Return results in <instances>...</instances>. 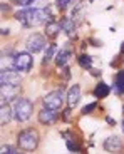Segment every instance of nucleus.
<instances>
[{
	"instance_id": "nucleus-1",
	"label": "nucleus",
	"mask_w": 124,
	"mask_h": 154,
	"mask_svg": "<svg viewBox=\"0 0 124 154\" xmlns=\"http://www.w3.org/2000/svg\"><path fill=\"white\" fill-rule=\"evenodd\" d=\"M17 20L22 22L23 27H37L52 20L51 12L47 8H23V10L17 12Z\"/></svg>"
},
{
	"instance_id": "nucleus-2",
	"label": "nucleus",
	"mask_w": 124,
	"mask_h": 154,
	"mask_svg": "<svg viewBox=\"0 0 124 154\" xmlns=\"http://www.w3.org/2000/svg\"><path fill=\"white\" fill-rule=\"evenodd\" d=\"M14 116L19 122H25V121L30 119L32 116V109H34V104H32L29 99H23V97H19V99L14 100Z\"/></svg>"
},
{
	"instance_id": "nucleus-3",
	"label": "nucleus",
	"mask_w": 124,
	"mask_h": 154,
	"mask_svg": "<svg viewBox=\"0 0 124 154\" xmlns=\"http://www.w3.org/2000/svg\"><path fill=\"white\" fill-rule=\"evenodd\" d=\"M19 147L23 151H34L35 147L39 146V134L35 129H23L22 132H19L17 137Z\"/></svg>"
},
{
	"instance_id": "nucleus-4",
	"label": "nucleus",
	"mask_w": 124,
	"mask_h": 154,
	"mask_svg": "<svg viewBox=\"0 0 124 154\" xmlns=\"http://www.w3.org/2000/svg\"><path fill=\"white\" fill-rule=\"evenodd\" d=\"M32 66H34V60H32L30 52H19L14 57V69L17 72H29Z\"/></svg>"
},
{
	"instance_id": "nucleus-5",
	"label": "nucleus",
	"mask_w": 124,
	"mask_h": 154,
	"mask_svg": "<svg viewBox=\"0 0 124 154\" xmlns=\"http://www.w3.org/2000/svg\"><path fill=\"white\" fill-rule=\"evenodd\" d=\"M62 102H64V92H62L60 89L59 91H54V92L47 94L45 97L42 99V104L44 107H51V109H60Z\"/></svg>"
},
{
	"instance_id": "nucleus-6",
	"label": "nucleus",
	"mask_w": 124,
	"mask_h": 154,
	"mask_svg": "<svg viewBox=\"0 0 124 154\" xmlns=\"http://www.w3.org/2000/svg\"><path fill=\"white\" fill-rule=\"evenodd\" d=\"M25 47H27V52L37 54V52H40V50L45 47V38H44V35H40V34H34V35H30V37L27 38Z\"/></svg>"
},
{
	"instance_id": "nucleus-7",
	"label": "nucleus",
	"mask_w": 124,
	"mask_h": 154,
	"mask_svg": "<svg viewBox=\"0 0 124 154\" xmlns=\"http://www.w3.org/2000/svg\"><path fill=\"white\" fill-rule=\"evenodd\" d=\"M20 77L15 69H2L0 72V85H19Z\"/></svg>"
},
{
	"instance_id": "nucleus-8",
	"label": "nucleus",
	"mask_w": 124,
	"mask_h": 154,
	"mask_svg": "<svg viewBox=\"0 0 124 154\" xmlns=\"http://www.w3.org/2000/svg\"><path fill=\"white\" fill-rule=\"evenodd\" d=\"M57 119H59L57 109L42 107V111L39 112V122H40V124H54Z\"/></svg>"
},
{
	"instance_id": "nucleus-9",
	"label": "nucleus",
	"mask_w": 124,
	"mask_h": 154,
	"mask_svg": "<svg viewBox=\"0 0 124 154\" xmlns=\"http://www.w3.org/2000/svg\"><path fill=\"white\" fill-rule=\"evenodd\" d=\"M79 99H81V87L79 85H72L69 89V92H67V104L69 107H76L79 104Z\"/></svg>"
},
{
	"instance_id": "nucleus-10",
	"label": "nucleus",
	"mask_w": 124,
	"mask_h": 154,
	"mask_svg": "<svg viewBox=\"0 0 124 154\" xmlns=\"http://www.w3.org/2000/svg\"><path fill=\"white\" fill-rule=\"evenodd\" d=\"M121 147H122V143H121V139L117 136L107 137L104 141V149L109 151V152H117V151H121Z\"/></svg>"
},
{
	"instance_id": "nucleus-11",
	"label": "nucleus",
	"mask_w": 124,
	"mask_h": 154,
	"mask_svg": "<svg viewBox=\"0 0 124 154\" xmlns=\"http://www.w3.org/2000/svg\"><path fill=\"white\" fill-rule=\"evenodd\" d=\"M17 87L19 85H2V104H5L7 100L15 99Z\"/></svg>"
},
{
	"instance_id": "nucleus-12",
	"label": "nucleus",
	"mask_w": 124,
	"mask_h": 154,
	"mask_svg": "<svg viewBox=\"0 0 124 154\" xmlns=\"http://www.w3.org/2000/svg\"><path fill=\"white\" fill-rule=\"evenodd\" d=\"M60 29H62L60 22H57V20H51V22L45 23V35L47 37H51V38H54V37H57V34H59Z\"/></svg>"
},
{
	"instance_id": "nucleus-13",
	"label": "nucleus",
	"mask_w": 124,
	"mask_h": 154,
	"mask_svg": "<svg viewBox=\"0 0 124 154\" xmlns=\"http://www.w3.org/2000/svg\"><path fill=\"white\" fill-rule=\"evenodd\" d=\"M113 91L117 96L124 94V70H121V72L116 74V79H114V84H113Z\"/></svg>"
},
{
	"instance_id": "nucleus-14",
	"label": "nucleus",
	"mask_w": 124,
	"mask_h": 154,
	"mask_svg": "<svg viewBox=\"0 0 124 154\" xmlns=\"http://www.w3.org/2000/svg\"><path fill=\"white\" fill-rule=\"evenodd\" d=\"M109 92H111V87H109L107 84H104V82H99V84L96 85V89H94V96H96L97 99H104V97H107Z\"/></svg>"
},
{
	"instance_id": "nucleus-15",
	"label": "nucleus",
	"mask_w": 124,
	"mask_h": 154,
	"mask_svg": "<svg viewBox=\"0 0 124 154\" xmlns=\"http://www.w3.org/2000/svg\"><path fill=\"white\" fill-rule=\"evenodd\" d=\"M12 112H14V109H10L8 106H5V104H2V109H0V122H2V126H5V124L10 122Z\"/></svg>"
},
{
	"instance_id": "nucleus-16",
	"label": "nucleus",
	"mask_w": 124,
	"mask_h": 154,
	"mask_svg": "<svg viewBox=\"0 0 124 154\" xmlns=\"http://www.w3.org/2000/svg\"><path fill=\"white\" fill-rule=\"evenodd\" d=\"M69 57H70V50H69V49L59 50L57 54H55V62H57V66H59V67L66 66L67 60H69Z\"/></svg>"
},
{
	"instance_id": "nucleus-17",
	"label": "nucleus",
	"mask_w": 124,
	"mask_h": 154,
	"mask_svg": "<svg viewBox=\"0 0 124 154\" xmlns=\"http://www.w3.org/2000/svg\"><path fill=\"white\" fill-rule=\"evenodd\" d=\"M60 23H62V30L66 32V34H69V35H70L74 30H76V23H74V20H72V19H64Z\"/></svg>"
},
{
	"instance_id": "nucleus-18",
	"label": "nucleus",
	"mask_w": 124,
	"mask_h": 154,
	"mask_svg": "<svg viewBox=\"0 0 124 154\" xmlns=\"http://www.w3.org/2000/svg\"><path fill=\"white\" fill-rule=\"evenodd\" d=\"M79 66H81L82 69H91V67H92V59L87 54L79 55Z\"/></svg>"
},
{
	"instance_id": "nucleus-19",
	"label": "nucleus",
	"mask_w": 124,
	"mask_h": 154,
	"mask_svg": "<svg viewBox=\"0 0 124 154\" xmlns=\"http://www.w3.org/2000/svg\"><path fill=\"white\" fill-rule=\"evenodd\" d=\"M55 44H51V45L47 47V52H45V57H44V64H47V62L51 60L52 57H54V54H55Z\"/></svg>"
},
{
	"instance_id": "nucleus-20",
	"label": "nucleus",
	"mask_w": 124,
	"mask_h": 154,
	"mask_svg": "<svg viewBox=\"0 0 124 154\" xmlns=\"http://www.w3.org/2000/svg\"><path fill=\"white\" fill-rule=\"evenodd\" d=\"M27 7H30V8H47V2L45 0H30Z\"/></svg>"
},
{
	"instance_id": "nucleus-21",
	"label": "nucleus",
	"mask_w": 124,
	"mask_h": 154,
	"mask_svg": "<svg viewBox=\"0 0 124 154\" xmlns=\"http://www.w3.org/2000/svg\"><path fill=\"white\" fill-rule=\"evenodd\" d=\"M67 149L74 151V152H79V151H81V146H79L77 143H74V141H67Z\"/></svg>"
},
{
	"instance_id": "nucleus-22",
	"label": "nucleus",
	"mask_w": 124,
	"mask_h": 154,
	"mask_svg": "<svg viewBox=\"0 0 124 154\" xmlns=\"http://www.w3.org/2000/svg\"><path fill=\"white\" fill-rule=\"evenodd\" d=\"M96 107H97V102H92V104L84 106V107H82V114H91V112H92Z\"/></svg>"
},
{
	"instance_id": "nucleus-23",
	"label": "nucleus",
	"mask_w": 124,
	"mask_h": 154,
	"mask_svg": "<svg viewBox=\"0 0 124 154\" xmlns=\"http://www.w3.org/2000/svg\"><path fill=\"white\" fill-rule=\"evenodd\" d=\"M57 2V7H60V8H67L70 4H72L74 0H55Z\"/></svg>"
},
{
	"instance_id": "nucleus-24",
	"label": "nucleus",
	"mask_w": 124,
	"mask_h": 154,
	"mask_svg": "<svg viewBox=\"0 0 124 154\" xmlns=\"http://www.w3.org/2000/svg\"><path fill=\"white\" fill-rule=\"evenodd\" d=\"M2 154H14V152H17V149L15 147H10V146H2Z\"/></svg>"
},
{
	"instance_id": "nucleus-25",
	"label": "nucleus",
	"mask_w": 124,
	"mask_h": 154,
	"mask_svg": "<svg viewBox=\"0 0 124 154\" xmlns=\"http://www.w3.org/2000/svg\"><path fill=\"white\" fill-rule=\"evenodd\" d=\"M70 109H72V107H69V109L64 111V119H66V121H70Z\"/></svg>"
},
{
	"instance_id": "nucleus-26",
	"label": "nucleus",
	"mask_w": 124,
	"mask_h": 154,
	"mask_svg": "<svg viewBox=\"0 0 124 154\" xmlns=\"http://www.w3.org/2000/svg\"><path fill=\"white\" fill-rule=\"evenodd\" d=\"M106 121H107L109 124H113V126H114V124H116V121H114L113 117H106Z\"/></svg>"
},
{
	"instance_id": "nucleus-27",
	"label": "nucleus",
	"mask_w": 124,
	"mask_h": 154,
	"mask_svg": "<svg viewBox=\"0 0 124 154\" xmlns=\"http://www.w3.org/2000/svg\"><path fill=\"white\" fill-rule=\"evenodd\" d=\"M121 54H124V42L121 44Z\"/></svg>"
},
{
	"instance_id": "nucleus-28",
	"label": "nucleus",
	"mask_w": 124,
	"mask_h": 154,
	"mask_svg": "<svg viewBox=\"0 0 124 154\" xmlns=\"http://www.w3.org/2000/svg\"><path fill=\"white\" fill-rule=\"evenodd\" d=\"M122 132H124V121H122Z\"/></svg>"
}]
</instances>
